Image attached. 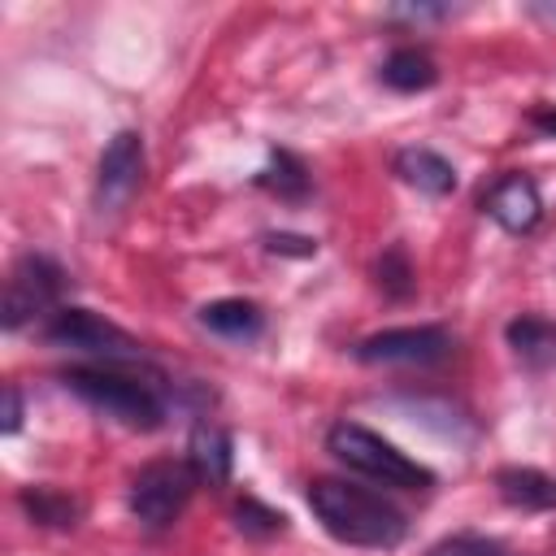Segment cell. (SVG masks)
Here are the masks:
<instances>
[{"label": "cell", "instance_id": "6da1fadb", "mask_svg": "<svg viewBox=\"0 0 556 556\" xmlns=\"http://www.w3.org/2000/svg\"><path fill=\"white\" fill-rule=\"evenodd\" d=\"M308 508L321 521V530L330 539L348 543V547L387 552V547H400L404 534H408V521H404V513L391 500H382L378 491L352 486L343 478L308 482Z\"/></svg>", "mask_w": 556, "mask_h": 556}, {"label": "cell", "instance_id": "7a4b0ae2", "mask_svg": "<svg viewBox=\"0 0 556 556\" xmlns=\"http://www.w3.org/2000/svg\"><path fill=\"white\" fill-rule=\"evenodd\" d=\"M61 382L91 404L96 413L130 426V430H156L165 421V400L152 382L126 374L122 365H70L61 374Z\"/></svg>", "mask_w": 556, "mask_h": 556}, {"label": "cell", "instance_id": "3957f363", "mask_svg": "<svg viewBox=\"0 0 556 556\" xmlns=\"http://www.w3.org/2000/svg\"><path fill=\"white\" fill-rule=\"evenodd\" d=\"M326 452L334 460H343L348 469H356V473H365L382 486H395V491H430L434 486V473L421 460L404 456L391 439H382L369 426L348 421V417L326 430Z\"/></svg>", "mask_w": 556, "mask_h": 556}, {"label": "cell", "instance_id": "277c9868", "mask_svg": "<svg viewBox=\"0 0 556 556\" xmlns=\"http://www.w3.org/2000/svg\"><path fill=\"white\" fill-rule=\"evenodd\" d=\"M43 339L52 348H65V352H78V356H91V365H143V348L139 339H130L117 321L91 313V308H70L61 304L48 321H43Z\"/></svg>", "mask_w": 556, "mask_h": 556}, {"label": "cell", "instance_id": "5b68a950", "mask_svg": "<svg viewBox=\"0 0 556 556\" xmlns=\"http://www.w3.org/2000/svg\"><path fill=\"white\" fill-rule=\"evenodd\" d=\"M195 486L200 478L187 460H152L130 478V513L143 530H169L191 504Z\"/></svg>", "mask_w": 556, "mask_h": 556}, {"label": "cell", "instance_id": "8992f818", "mask_svg": "<svg viewBox=\"0 0 556 556\" xmlns=\"http://www.w3.org/2000/svg\"><path fill=\"white\" fill-rule=\"evenodd\" d=\"M61 291H65V269L52 256H43V252L17 256V265L4 278V304H0L4 330H22L26 321H35L48 308H56Z\"/></svg>", "mask_w": 556, "mask_h": 556}, {"label": "cell", "instance_id": "52a82bcc", "mask_svg": "<svg viewBox=\"0 0 556 556\" xmlns=\"http://www.w3.org/2000/svg\"><path fill=\"white\" fill-rule=\"evenodd\" d=\"M452 348H456V339L443 326H387V330L365 334L356 343V361H365V365H408V369L417 365V369H426V365L447 361Z\"/></svg>", "mask_w": 556, "mask_h": 556}, {"label": "cell", "instance_id": "ba28073f", "mask_svg": "<svg viewBox=\"0 0 556 556\" xmlns=\"http://www.w3.org/2000/svg\"><path fill=\"white\" fill-rule=\"evenodd\" d=\"M143 187V139L139 130H117L96 165V213L113 217L122 213Z\"/></svg>", "mask_w": 556, "mask_h": 556}, {"label": "cell", "instance_id": "9c48e42d", "mask_svg": "<svg viewBox=\"0 0 556 556\" xmlns=\"http://www.w3.org/2000/svg\"><path fill=\"white\" fill-rule=\"evenodd\" d=\"M482 213L508 230V235H530L543 222V195L539 182L530 174H504L491 182V191L482 195Z\"/></svg>", "mask_w": 556, "mask_h": 556}, {"label": "cell", "instance_id": "30bf717a", "mask_svg": "<svg viewBox=\"0 0 556 556\" xmlns=\"http://www.w3.org/2000/svg\"><path fill=\"white\" fill-rule=\"evenodd\" d=\"M391 169H395L400 182L417 187L421 195H452V191H456V169H452V161L439 156L434 148H421V143L400 148V152L391 156Z\"/></svg>", "mask_w": 556, "mask_h": 556}, {"label": "cell", "instance_id": "8fae6325", "mask_svg": "<svg viewBox=\"0 0 556 556\" xmlns=\"http://www.w3.org/2000/svg\"><path fill=\"white\" fill-rule=\"evenodd\" d=\"M187 465L200 482L208 486H226L230 465H235V443L217 421H195L191 439H187Z\"/></svg>", "mask_w": 556, "mask_h": 556}, {"label": "cell", "instance_id": "7c38bea8", "mask_svg": "<svg viewBox=\"0 0 556 556\" xmlns=\"http://www.w3.org/2000/svg\"><path fill=\"white\" fill-rule=\"evenodd\" d=\"M495 491H500L504 504L526 508V513L556 508V478H547V473L534 469V465H504V469L495 473Z\"/></svg>", "mask_w": 556, "mask_h": 556}, {"label": "cell", "instance_id": "4fadbf2b", "mask_svg": "<svg viewBox=\"0 0 556 556\" xmlns=\"http://www.w3.org/2000/svg\"><path fill=\"white\" fill-rule=\"evenodd\" d=\"M200 326L222 334V339H235V343H252L261 330H265V313L261 304L252 300H239V295H226V300H208L200 308Z\"/></svg>", "mask_w": 556, "mask_h": 556}, {"label": "cell", "instance_id": "5bb4252c", "mask_svg": "<svg viewBox=\"0 0 556 556\" xmlns=\"http://www.w3.org/2000/svg\"><path fill=\"white\" fill-rule=\"evenodd\" d=\"M504 339L526 369H552L556 365V321L526 313V317H513L504 326Z\"/></svg>", "mask_w": 556, "mask_h": 556}, {"label": "cell", "instance_id": "9a60e30c", "mask_svg": "<svg viewBox=\"0 0 556 556\" xmlns=\"http://www.w3.org/2000/svg\"><path fill=\"white\" fill-rule=\"evenodd\" d=\"M17 504L35 526H48V530H74L83 517V504L56 486H22Z\"/></svg>", "mask_w": 556, "mask_h": 556}, {"label": "cell", "instance_id": "2e32d148", "mask_svg": "<svg viewBox=\"0 0 556 556\" xmlns=\"http://www.w3.org/2000/svg\"><path fill=\"white\" fill-rule=\"evenodd\" d=\"M378 74H382V83H387L391 91H426V87L439 83V70H434L430 52H421V48H395V52L382 61Z\"/></svg>", "mask_w": 556, "mask_h": 556}, {"label": "cell", "instance_id": "e0dca14e", "mask_svg": "<svg viewBox=\"0 0 556 556\" xmlns=\"http://www.w3.org/2000/svg\"><path fill=\"white\" fill-rule=\"evenodd\" d=\"M256 187L274 191L278 200H304L308 187H313V178H308V165H304L295 152L274 148V152H269V165L256 174Z\"/></svg>", "mask_w": 556, "mask_h": 556}, {"label": "cell", "instance_id": "ac0fdd59", "mask_svg": "<svg viewBox=\"0 0 556 556\" xmlns=\"http://www.w3.org/2000/svg\"><path fill=\"white\" fill-rule=\"evenodd\" d=\"M374 278H378V287H382L391 300H404V295H413V287H417L413 265H408V256H404V248H400V243H391V248L378 256Z\"/></svg>", "mask_w": 556, "mask_h": 556}, {"label": "cell", "instance_id": "d6986e66", "mask_svg": "<svg viewBox=\"0 0 556 556\" xmlns=\"http://www.w3.org/2000/svg\"><path fill=\"white\" fill-rule=\"evenodd\" d=\"M235 526H239L243 534L269 539V534H278V530L287 526V517H282V513H274L269 504H261L256 495H243V500L235 504Z\"/></svg>", "mask_w": 556, "mask_h": 556}, {"label": "cell", "instance_id": "ffe728a7", "mask_svg": "<svg viewBox=\"0 0 556 556\" xmlns=\"http://www.w3.org/2000/svg\"><path fill=\"white\" fill-rule=\"evenodd\" d=\"M426 556H508V547H504L500 539H486V534L465 530V534H447V539H439Z\"/></svg>", "mask_w": 556, "mask_h": 556}, {"label": "cell", "instance_id": "44dd1931", "mask_svg": "<svg viewBox=\"0 0 556 556\" xmlns=\"http://www.w3.org/2000/svg\"><path fill=\"white\" fill-rule=\"evenodd\" d=\"M387 17H391V22H413V26H421V22H443V17H452V4H391Z\"/></svg>", "mask_w": 556, "mask_h": 556}, {"label": "cell", "instance_id": "7402d4cb", "mask_svg": "<svg viewBox=\"0 0 556 556\" xmlns=\"http://www.w3.org/2000/svg\"><path fill=\"white\" fill-rule=\"evenodd\" d=\"M265 252H278V256H313V252H317V239H308V235H287V230H269V235H265Z\"/></svg>", "mask_w": 556, "mask_h": 556}, {"label": "cell", "instance_id": "603a6c76", "mask_svg": "<svg viewBox=\"0 0 556 556\" xmlns=\"http://www.w3.org/2000/svg\"><path fill=\"white\" fill-rule=\"evenodd\" d=\"M17 426H22V391L9 382L4 387V421H0V430L4 434H17Z\"/></svg>", "mask_w": 556, "mask_h": 556}, {"label": "cell", "instance_id": "cb8c5ba5", "mask_svg": "<svg viewBox=\"0 0 556 556\" xmlns=\"http://www.w3.org/2000/svg\"><path fill=\"white\" fill-rule=\"evenodd\" d=\"M530 126L543 135H556V104H534L530 109Z\"/></svg>", "mask_w": 556, "mask_h": 556}, {"label": "cell", "instance_id": "d4e9b609", "mask_svg": "<svg viewBox=\"0 0 556 556\" xmlns=\"http://www.w3.org/2000/svg\"><path fill=\"white\" fill-rule=\"evenodd\" d=\"M530 13H534V17H543V22H556V0H543V4H530Z\"/></svg>", "mask_w": 556, "mask_h": 556}]
</instances>
